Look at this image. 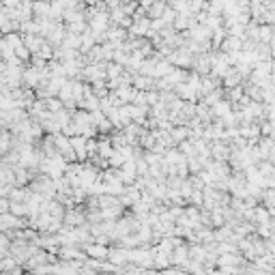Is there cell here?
Here are the masks:
<instances>
[{
  "instance_id": "obj_26",
  "label": "cell",
  "mask_w": 275,
  "mask_h": 275,
  "mask_svg": "<svg viewBox=\"0 0 275 275\" xmlns=\"http://www.w3.org/2000/svg\"><path fill=\"white\" fill-rule=\"evenodd\" d=\"M146 172H149V163H146L142 157L135 159V176H146Z\"/></svg>"
},
{
  "instance_id": "obj_12",
  "label": "cell",
  "mask_w": 275,
  "mask_h": 275,
  "mask_svg": "<svg viewBox=\"0 0 275 275\" xmlns=\"http://www.w3.org/2000/svg\"><path fill=\"white\" fill-rule=\"evenodd\" d=\"M230 103L226 101V99H221V101H217L215 106H211V114H213V120L215 118H226L228 114H230Z\"/></svg>"
},
{
  "instance_id": "obj_18",
  "label": "cell",
  "mask_w": 275,
  "mask_h": 275,
  "mask_svg": "<svg viewBox=\"0 0 275 275\" xmlns=\"http://www.w3.org/2000/svg\"><path fill=\"white\" fill-rule=\"evenodd\" d=\"M223 99V88H215V90H211L209 95H204V97L200 99L202 103H204V106H215V103H217V101H221Z\"/></svg>"
},
{
  "instance_id": "obj_20",
  "label": "cell",
  "mask_w": 275,
  "mask_h": 275,
  "mask_svg": "<svg viewBox=\"0 0 275 275\" xmlns=\"http://www.w3.org/2000/svg\"><path fill=\"white\" fill-rule=\"evenodd\" d=\"M90 93L95 95L97 99H103V97H108V84L106 82H95V84H90Z\"/></svg>"
},
{
  "instance_id": "obj_4",
  "label": "cell",
  "mask_w": 275,
  "mask_h": 275,
  "mask_svg": "<svg viewBox=\"0 0 275 275\" xmlns=\"http://www.w3.org/2000/svg\"><path fill=\"white\" fill-rule=\"evenodd\" d=\"M26 228V219L15 217L11 213H0V232H13Z\"/></svg>"
},
{
  "instance_id": "obj_3",
  "label": "cell",
  "mask_w": 275,
  "mask_h": 275,
  "mask_svg": "<svg viewBox=\"0 0 275 275\" xmlns=\"http://www.w3.org/2000/svg\"><path fill=\"white\" fill-rule=\"evenodd\" d=\"M108 262L112 264V266H120L123 269L125 264H129V249H125V247H120V245H116V247H112V249H108Z\"/></svg>"
},
{
  "instance_id": "obj_14",
  "label": "cell",
  "mask_w": 275,
  "mask_h": 275,
  "mask_svg": "<svg viewBox=\"0 0 275 275\" xmlns=\"http://www.w3.org/2000/svg\"><path fill=\"white\" fill-rule=\"evenodd\" d=\"M163 9H166V0H153V5L146 9V17H149V20H159Z\"/></svg>"
},
{
  "instance_id": "obj_7",
  "label": "cell",
  "mask_w": 275,
  "mask_h": 275,
  "mask_svg": "<svg viewBox=\"0 0 275 275\" xmlns=\"http://www.w3.org/2000/svg\"><path fill=\"white\" fill-rule=\"evenodd\" d=\"M69 144H71V149L75 153V159L77 163H84L86 161V138L84 135H73V138H69Z\"/></svg>"
},
{
  "instance_id": "obj_22",
  "label": "cell",
  "mask_w": 275,
  "mask_h": 275,
  "mask_svg": "<svg viewBox=\"0 0 275 275\" xmlns=\"http://www.w3.org/2000/svg\"><path fill=\"white\" fill-rule=\"evenodd\" d=\"M43 106H45V110L50 112V114H54V112L63 110V103H60L58 97H48V99H43Z\"/></svg>"
},
{
  "instance_id": "obj_1",
  "label": "cell",
  "mask_w": 275,
  "mask_h": 275,
  "mask_svg": "<svg viewBox=\"0 0 275 275\" xmlns=\"http://www.w3.org/2000/svg\"><path fill=\"white\" fill-rule=\"evenodd\" d=\"M82 206V204H80ZM80 206H71V209H65L63 215V226L67 228H77V226H84L86 223V213Z\"/></svg>"
},
{
  "instance_id": "obj_21",
  "label": "cell",
  "mask_w": 275,
  "mask_h": 275,
  "mask_svg": "<svg viewBox=\"0 0 275 275\" xmlns=\"http://www.w3.org/2000/svg\"><path fill=\"white\" fill-rule=\"evenodd\" d=\"M32 56H37V58H41V60H45V63H48V60H52V56H54V48H52L50 43L43 41V45L39 48V52H37V54H32Z\"/></svg>"
},
{
  "instance_id": "obj_25",
  "label": "cell",
  "mask_w": 275,
  "mask_h": 275,
  "mask_svg": "<svg viewBox=\"0 0 275 275\" xmlns=\"http://www.w3.org/2000/svg\"><path fill=\"white\" fill-rule=\"evenodd\" d=\"M174 17H176V13L172 11V9L166 5V9H163V13H161L159 20H161L163 24H166V26H172V22H174Z\"/></svg>"
},
{
  "instance_id": "obj_15",
  "label": "cell",
  "mask_w": 275,
  "mask_h": 275,
  "mask_svg": "<svg viewBox=\"0 0 275 275\" xmlns=\"http://www.w3.org/2000/svg\"><path fill=\"white\" fill-rule=\"evenodd\" d=\"M172 67L166 58H161V60H157V65H155V71H153V80H159V77H163V75H168L170 71H172Z\"/></svg>"
},
{
  "instance_id": "obj_29",
  "label": "cell",
  "mask_w": 275,
  "mask_h": 275,
  "mask_svg": "<svg viewBox=\"0 0 275 275\" xmlns=\"http://www.w3.org/2000/svg\"><path fill=\"white\" fill-rule=\"evenodd\" d=\"M41 3H54V0H41Z\"/></svg>"
},
{
  "instance_id": "obj_11",
  "label": "cell",
  "mask_w": 275,
  "mask_h": 275,
  "mask_svg": "<svg viewBox=\"0 0 275 275\" xmlns=\"http://www.w3.org/2000/svg\"><path fill=\"white\" fill-rule=\"evenodd\" d=\"M43 41H45V39H41L39 34H22V43H24V48L30 52V56L37 54L39 48L43 45Z\"/></svg>"
},
{
  "instance_id": "obj_5",
  "label": "cell",
  "mask_w": 275,
  "mask_h": 275,
  "mask_svg": "<svg viewBox=\"0 0 275 275\" xmlns=\"http://www.w3.org/2000/svg\"><path fill=\"white\" fill-rule=\"evenodd\" d=\"M209 153H211V159L213 161H228L230 157V144L228 142H209Z\"/></svg>"
},
{
  "instance_id": "obj_10",
  "label": "cell",
  "mask_w": 275,
  "mask_h": 275,
  "mask_svg": "<svg viewBox=\"0 0 275 275\" xmlns=\"http://www.w3.org/2000/svg\"><path fill=\"white\" fill-rule=\"evenodd\" d=\"M221 84H223V90H228V88H237V86L243 84V77H241V75L237 73V69H235V67H230L228 71H226V75L221 77Z\"/></svg>"
},
{
  "instance_id": "obj_28",
  "label": "cell",
  "mask_w": 275,
  "mask_h": 275,
  "mask_svg": "<svg viewBox=\"0 0 275 275\" xmlns=\"http://www.w3.org/2000/svg\"><path fill=\"white\" fill-rule=\"evenodd\" d=\"M0 213H9V200L7 198H0Z\"/></svg>"
},
{
  "instance_id": "obj_13",
  "label": "cell",
  "mask_w": 275,
  "mask_h": 275,
  "mask_svg": "<svg viewBox=\"0 0 275 275\" xmlns=\"http://www.w3.org/2000/svg\"><path fill=\"white\" fill-rule=\"evenodd\" d=\"M243 258L237 254H219L217 256V266H241Z\"/></svg>"
},
{
  "instance_id": "obj_6",
  "label": "cell",
  "mask_w": 275,
  "mask_h": 275,
  "mask_svg": "<svg viewBox=\"0 0 275 275\" xmlns=\"http://www.w3.org/2000/svg\"><path fill=\"white\" fill-rule=\"evenodd\" d=\"M82 249H84L86 258H90V260H106L110 247L99 245V243H86V245H82Z\"/></svg>"
},
{
  "instance_id": "obj_19",
  "label": "cell",
  "mask_w": 275,
  "mask_h": 275,
  "mask_svg": "<svg viewBox=\"0 0 275 275\" xmlns=\"http://www.w3.org/2000/svg\"><path fill=\"white\" fill-rule=\"evenodd\" d=\"M273 39V26H258V43H271Z\"/></svg>"
},
{
  "instance_id": "obj_9",
  "label": "cell",
  "mask_w": 275,
  "mask_h": 275,
  "mask_svg": "<svg viewBox=\"0 0 275 275\" xmlns=\"http://www.w3.org/2000/svg\"><path fill=\"white\" fill-rule=\"evenodd\" d=\"M194 24H196V17L192 13H176L174 22H172V28H174L176 32H185V30L192 28Z\"/></svg>"
},
{
  "instance_id": "obj_23",
  "label": "cell",
  "mask_w": 275,
  "mask_h": 275,
  "mask_svg": "<svg viewBox=\"0 0 275 275\" xmlns=\"http://www.w3.org/2000/svg\"><path fill=\"white\" fill-rule=\"evenodd\" d=\"M3 39L7 41V45L11 48V50H15V48L22 45V34H20V32H9V34H5Z\"/></svg>"
},
{
  "instance_id": "obj_16",
  "label": "cell",
  "mask_w": 275,
  "mask_h": 275,
  "mask_svg": "<svg viewBox=\"0 0 275 275\" xmlns=\"http://www.w3.org/2000/svg\"><path fill=\"white\" fill-rule=\"evenodd\" d=\"M17 13H20V24L32 20V0H22V5L17 7Z\"/></svg>"
},
{
  "instance_id": "obj_17",
  "label": "cell",
  "mask_w": 275,
  "mask_h": 275,
  "mask_svg": "<svg viewBox=\"0 0 275 275\" xmlns=\"http://www.w3.org/2000/svg\"><path fill=\"white\" fill-rule=\"evenodd\" d=\"M9 213L15 215V217H20V219H26L28 217V206H26L24 202H9Z\"/></svg>"
},
{
  "instance_id": "obj_2",
  "label": "cell",
  "mask_w": 275,
  "mask_h": 275,
  "mask_svg": "<svg viewBox=\"0 0 275 275\" xmlns=\"http://www.w3.org/2000/svg\"><path fill=\"white\" fill-rule=\"evenodd\" d=\"M65 32H67V28H65L63 22H52L43 39H45V43H50L52 48H58L60 43H63V39H65Z\"/></svg>"
},
{
  "instance_id": "obj_8",
  "label": "cell",
  "mask_w": 275,
  "mask_h": 275,
  "mask_svg": "<svg viewBox=\"0 0 275 275\" xmlns=\"http://www.w3.org/2000/svg\"><path fill=\"white\" fill-rule=\"evenodd\" d=\"M189 260V252H187V243H180L176 245L174 249H172V254H170V266H183L185 262Z\"/></svg>"
},
{
  "instance_id": "obj_24",
  "label": "cell",
  "mask_w": 275,
  "mask_h": 275,
  "mask_svg": "<svg viewBox=\"0 0 275 275\" xmlns=\"http://www.w3.org/2000/svg\"><path fill=\"white\" fill-rule=\"evenodd\" d=\"M206 3H209V0H189V13L196 15L200 11H206Z\"/></svg>"
},
{
  "instance_id": "obj_27",
  "label": "cell",
  "mask_w": 275,
  "mask_h": 275,
  "mask_svg": "<svg viewBox=\"0 0 275 275\" xmlns=\"http://www.w3.org/2000/svg\"><path fill=\"white\" fill-rule=\"evenodd\" d=\"M22 5V0H3V7H9V9H17Z\"/></svg>"
}]
</instances>
